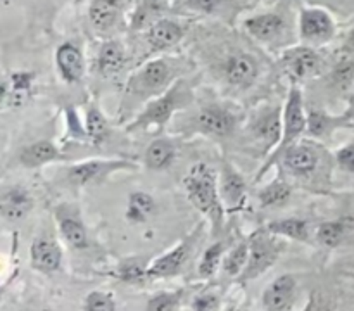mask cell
<instances>
[{
	"mask_svg": "<svg viewBox=\"0 0 354 311\" xmlns=\"http://www.w3.org/2000/svg\"><path fill=\"white\" fill-rule=\"evenodd\" d=\"M185 189L194 206L211 218L216 234L223 225V206L218 196L216 176L213 169L204 162L194 166L185 178Z\"/></svg>",
	"mask_w": 354,
	"mask_h": 311,
	"instance_id": "cell-1",
	"label": "cell"
},
{
	"mask_svg": "<svg viewBox=\"0 0 354 311\" xmlns=\"http://www.w3.org/2000/svg\"><path fill=\"white\" fill-rule=\"evenodd\" d=\"M189 100V92L183 88V83H176L175 86L168 90L165 95L156 99L154 102L145 107L144 113L138 116L135 123L128 126V130H137V128H151V126H162L166 121L171 117V114L183 106V102Z\"/></svg>",
	"mask_w": 354,
	"mask_h": 311,
	"instance_id": "cell-2",
	"label": "cell"
},
{
	"mask_svg": "<svg viewBox=\"0 0 354 311\" xmlns=\"http://www.w3.org/2000/svg\"><path fill=\"white\" fill-rule=\"evenodd\" d=\"M282 123V140H280L279 147H277L275 154H273V159H277L279 156H283V152L292 145V142L303 133L304 128H308V117L304 116L303 109V97H301V92L297 86H292L289 92V97H287ZM272 161L261 169V173L266 171V168L272 164Z\"/></svg>",
	"mask_w": 354,
	"mask_h": 311,
	"instance_id": "cell-3",
	"label": "cell"
},
{
	"mask_svg": "<svg viewBox=\"0 0 354 311\" xmlns=\"http://www.w3.org/2000/svg\"><path fill=\"white\" fill-rule=\"evenodd\" d=\"M280 245L265 234H256L249 244V261L245 265L241 280H251L261 275L279 259Z\"/></svg>",
	"mask_w": 354,
	"mask_h": 311,
	"instance_id": "cell-4",
	"label": "cell"
},
{
	"mask_svg": "<svg viewBox=\"0 0 354 311\" xmlns=\"http://www.w3.org/2000/svg\"><path fill=\"white\" fill-rule=\"evenodd\" d=\"M169 78V66L165 61H152L140 69L130 83L131 95L144 97L154 90L161 88Z\"/></svg>",
	"mask_w": 354,
	"mask_h": 311,
	"instance_id": "cell-5",
	"label": "cell"
},
{
	"mask_svg": "<svg viewBox=\"0 0 354 311\" xmlns=\"http://www.w3.org/2000/svg\"><path fill=\"white\" fill-rule=\"evenodd\" d=\"M282 64L292 78H306L317 71L320 66V59L311 48L294 47L283 54Z\"/></svg>",
	"mask_w": 354,
	"mask_h": 311,
	"instance_id": "cell-6",
	"label": "cell"
},
{
	"mask_svg": "<svg viewBox=\"0 0 354 311\" xmlns=\"http://www.w3.org/2000/svg\"><path fill=\"white\" fill-rule=\"evenodd\" d=\"M334 33V21L324 9H304L301 12V35L306 40H324Z\"/></svg>",
	"mask_w": 354,
	"mask_h": 311,
	"instance_id": "cell-7",
	"label": "cell"
},
{
	"mask_svg": "<svg viewBox=\"0 0 354 311\" xmlns=\"http://www.w3.org/2000/svg\"><path fill=\"white\" fill-rule=\"evenodd\" d=\"M296 296V280L290 275H282L272 282V285L265 290V306L272 311H282L292 304Z\"/></svg>",
	"mask_w": 354,
	"mask_h": 311,
	"instance_id": "cell-8",
	"label": "cell"
},
{
	"mask_svg": "<svg viewBox=\"0 0 354 311\" xmlns=\"http://www.w3.org/2000/svg\"><path fill=\"white\" fill-rule=\"evenodd\" d=\"M61 249L50 238L40 237L31 245V263L40 272H55L61 266Z\"/></svg>",
	"mask_w": 354,
	"mask_h": 311,
	"instance_id": "cell-9",
	"label": "cell"
},
{
	"mask_svg": "<svg viewBox=\"0 0 354 311\" xmlns=\"http://www.w3.org/2000/svg\"><path fill=\"white\" fill-rule=\"evenodd\" d=\"M127 161H86L80 162V164L73 166L69 169V178L78 185H85V183L92 182V180L99 178V176L106 175V173L114 171L120 168H130Z\"/></svg>",
	"mask_w": 354,
	"mask_h": 311,
	"instance_id": "cell-10",
	"label": "cell"
},
{
	"mask_svg": "<svg viewBox=\"0 0 354 311\" xmlns=\"http://www.w3.org/2000/svg\"><path fill=\"white\" fill-rule=\"evenodd\" d=\"M225 73H227V78L232 85L249 86L256 79V75H258V62L251 55H234L232 59H228L227 66H225Z\"/></svg>",
	"mask_w": 354,
	"mask_h": 311,
	"instance_id": "cell-11",
	"label": "cell"
},
{
	"mask_svg": "<svg viewBox=\"0 0 354 311\" xmlns=\"http://www.w3.org/2000/svg\"><path fill=\"white\" fill-rule=\"evenodd\" d=\"M187 256H189V244L183 242V244L176 245L175 249L166 252L165 256L158 258L149 266L147 279H162V276L175 275L180 266L187 261Z\"/></svg>",
	"mask_w": 354,
	"mask_h": 311,
	"instance_id": "cell-12",
	"label": "cell"
},
{
	"mask_svg": "<svg viewBox=\"0 0 354 311\" xmlns=\"http://www.w3.org/2000/svg\"><path fill=\"white\" fill-rule=\"evenodd\" d=\"M57 68L61 71V76L68 83H76L82 79L83 75V55L78 47L73 44H62L57 48Z\"/></svg>",
	"mask_w": 354,
	"mask_h": 311,
	"instance_id": "cell-13",
	"label": "cell"
},
{
	"mask_svg": "<svg viewBox=\"0 0 354 311\" xmlns=\"http://www.w3.org/2000/svg\"><path fill=\"white\" fill-rule=\"evenodd\" d=\"M197 123L206 133L214 135V137H227L234 128V117L220 107H206L197 116Z\"/></svg>",
	"mask_w": 354,
	"mask_h": 311,
	"instance_id": "cell-14",
	"label": "cell"
},
{
	"mask_svg": "<svg viewBox=\"0 0 354 311\" xmlns=\"http://www.w3.org/2000/svg\"><path fill=\"white\" fill-rule=\"evenodd\" d=\"M283 164L296 175H308L318 166V156L310 145H294L283 152Z\"/></svg>",
	"mask_w": 354,
	"mask_h": 311,
	"instance_id": "cell-15",
	"label": "cell"
},
{
	"mask_svg": "<svg viewBox=\"0 0 354 311\" xmlns=\"http://www.w3.org/2000/svg\"><path fill=\"white\" fill-rule=\"evenodd\" d=\"M30 209H31V199L24 190L10 189L2 196L0 211H2L3 220L19 221L30 213Z\"/></svg>",
	"mask_w": 354,
	"mask_h": 311,
	"instance_id": "cell-16",
	"label": "cell"
},
{
	"mask_svg": "<svg viewBox=\"0 0 354 311\" xmlns=\"http://www.w3.org/2000/svg\"><path fill=\"white\" fill-rule=\"evenodd\" d=\"M61 158V152L55 147L52 142L41 140L35 142V144L28 145L26 149H23V152L19 154L21 164L28 166V168H35V166H41L45 162L55 161V159Z\"/></svg>",
	"mask_w": 354,
	"mask_h": 311,
	"instance_id": "cell-17",
	"label": "cell"
},
{
	"mask_svg": "<svg viewBox=\"0 0 354 311\" xmlns=\"http://www.w3.org/2000/svg\"><path fill=\"white\" fill-rule=\"evenodd\" d=\"M182 37H183L182 26L168 19L158 21V23L149 30V35H147L149 44H151L156 50L171 47V45H175L176 41H180V38Z\"/></svg>",
	"mask_w": 354,
	"mask_h": 311,
	"instance_id": "cell-18",
	"label": "cell"
},
{
	"mask_svg": "<svg viewBox=\"0 0 354 311\" xmlns=\"http://www.w3.org/2000/svg\"><path fill=\"white\" fill-rule=\"evenodd\" d=\"M282 26V17L277 14H261V16L249 17L245 21V30L258 40H272L280 33Z\"/></svg>",
	"mask_w": 354,
	"mask_h": 311,
	"instance_id": "cell-19",
	"label": "cell"
},
{
	"mask_svg": "<svg viewBox=\"0 0 354 311\" xmlns=\"http://www.w3.org/2000/svg\"><path fill=\"white\" fill-rule=\"evenodd\" d=\"M221 194H223V199L228 206L234 209L239 204L242 202L245 194V183L242 180V176L239 175L235 169H232L230 166H225L223 169V178H221Z\"/></svg>",
	"mask_w": 354,
	"mask_h": 311,
	"instance_id": "cell-20",
	"label": "cell"
},
{
	"mask_svg": "<svg viewBox=\"0 0 354 311\" xmlns=\"http://www.w3.org/2000/svg\"><path fill=\"white\" fill-rule=\"evenodd\" d=\"M175 158V147L168 140H156L145 151V162L151 169H165Z\"/></svg>",
	"mask_w": 354,
	"mask_h": 311,
	"instance_id": "cell-21",
	"label": "cell"
},
{
	"mask_svg": "<svg viewBox=\"0 0 354 311\" xmlns=\"http://www.w3.org/2000/svg\"><path fill=\"white\" fill-rule=\"evenodd\" d=\"M88 16L93 26L100 28V30L109 28L116 21L118 2L116 0H93L90 3Z\"/></svg>",
	"mask_w": 354,
	"mask_h": 311,
	"instance_id": "cell-22",
	"label": "cell"
},
{
	"mask_svg": "<svg viewBox=\"0 0 354 311\" xmlns=\"http://www.w3.org/2000/svg\"><path fill=\"white\" fill-rule=\"evenodd\" d=\"M282 124L280 123V117L277 111L265 114L263 117H259L254 124V131L259 138L266 144V147H273L277 145V140L280 137V130H282Z\"/></svg>",
	"mask_w": 354,
	"mask_h": 311,
	"instance_id": "cell-23",
	"label": "cell"
},
{
	"mask_svg": "<svg viewBox=\"0 0 354 311\" xmlns=\"http://www.w3.org/2000/svg\"><path fill=\"white\" fill-rule=\"evenodd\" d=\"M156 204L154 199L151 196L144 192H133L128 199V209H127V218L130 221H137V223H142V221L147 220L149 216L154 211Z\"/></svg>",
	"mask_w": 354,
	"mask_h": 311,
	"instance_id": "cell-24",
	"label": "cell"
},
{
	"mask_svg": "<svg viewBox=\"0 0 354 311\" xmlns=\"http://www.w3.org/2000/svg\"><path fill=\"white\" fill-rule=\"evenodd\" d=\"M124 64V54L118 44H106L100 48L99 54V69L102 75L109 76L120 71Z\"/></svg>",
	"mask_w": 354,
	"mask_h": 311,
	"instance_id": "cell-25",
	"label": "cell"
},
{
	"mask_svg": "<svg viewBox=\"0 0 354 311\" xmlns=\"http://www.w3.org/2000/svg\"><path fill=\"white\" fill-rule=\"evenodd\" d=\"M268 230L272 232V234H279V235H283V237L296 238V241H306L308 238L306 221L297 220V218L272 221V223L268 225Z\"/></svg>",
	"mask_w": 354,
	"mask_h": 311,
	"instance_id": "cell-26",
	"label": "cell"
},
{
	"mask_svg": "<svg viewBox=\"0 0 354 311\" xmlns=\"http://www.w3.org/2000/svg\"><path fill=\"white\" fill-rule=\"evenodd\" d=\"M61 232L62 237L66 238L69 245L76 249H83L88 244L86 230L76 218L73 216H61Z\"/></svg>",
	"mask_w": 354,
	"mask_h": 311,
	"instance_id": "cell-27",
	"label": "cell"
},
{
	"mask_svg": "<svg viewBox=\"0 0 354 311\" xmlns=\"http://www.w3.org/2000/svg\"><path fill=\"white\" fill-rule=\"evenodd\" d=\"M339 124H342L341 117L327 116L322 111H311L310 116H308V131L315 137H325Z\"/></svg>",
	"mask_w": 354,
	"mask_h": 311,
	"instance_id": "cell-28",
	"label": "cell"
},
{
	"mask_svg": "<svg viewBox=\"0 0 354 311\" xmlns=\"http://www.w3.org/2000/svg\"><path fill=\"white\" fill-rule=\"evenodd\" d=\"M290 197V187L283 180H275L259 192V202L261 206H279Z\"/></svg>",
	"mask_w": 354,
	"mask_h": 311,
	"instance_id": "cell-29",
	"label": "cell"
},
{
	"mask_svg": "<svg viewBox=\"0 0 354 311\" xmlns=\"http://www.w3.org/2000/svg\"><path fill=\"white\" fill-rule=\"evenodd\" d=\"M86 135L93 144H100L107 137V123L97 107L86 111Z\"/></svg>",
	"mask_w": 354,
	"mask_h": 311,
	"instance_id": "cell-30",
	"label": "cell"
},
{
	"mask_svg": "<svg viewBox=\"0 0 354 311\" xmlns=\"http://www.w3.org/2000/svg\"><path fill=\"white\" fill-rule=\"evenodd\" d=\"M344 232L346 227L341 221H325L318 228V241L327 247H335V245L341 244Z\"/></svg>",
	"mask_w": 354,
	"mask_h": 311,
	"instance_id": "cell-31",
	"label": "cell"
},
{
	"mask_svg": "<svg viewBox=\"0 0 354 311\" xmlns=\"http://www.w3.org/2000/svg\"><path fill=\"white\" fill-rule=\"evenodd\" d=\"M249 261V245L241 244L227 256L225 259V272L230 276H237L245 268Z\"/></svg>",
	"mask_w": 354,
	"mask_h": 311,
	"instance_id": "cell-32",
	"label": "cell"
},
{
	"mask_svg": "<svg viewBox=\"0 0 354 311\" xmlns=\"http://www.w3.org/2000/svg\"><path fill=\"white\" fill-rule=\"evenodd\" d=\"M221 252H223V245L221 244H213L206 252H204L203 259H201V265H199L201 276L214 275V272L218 270V265H220Z\"/></svg>",
	"mask_w": 354,
	"mask_h": 311,
	"instance_id": "cell-33",
	"label": "cell"
},
{
	"mask_svg": "<svg viewBox=\"0 0 354 311\" xmlns=\"http://www.w3.org/2000/svg\"><path fill=\"white\" fill-rule=\"evenodd\" d=\"M85 310L88 311H113L116 310L113 296L106 292H90L85 301Z\"/></svg>",
	"mask_w": 354,
	"mask_h": 311,
	"instance_id": "cell-34",
	"label": "cell"
},
{
	"mask_svg": "<svg viewBox=\"0 0 354 311\" xmlns=\"http://www.w3.org/2000/svg\"><path fill=\"white\" fill-rule=\"evenodd\" d=\"M180 303V294L178 292H162L158 296L152 297L147 303V310L154 311H169L175 310Z\"/></svg>",
	"mask_w": 354,
	"mask_h": 311,
	"instance_id": "cell-35",
	"label": "cell"
},
{
	"mask_svg": "<svg viewBox=\"0 0 354 311\" xmlns=\"http://www.w3.org/2000/svg\"><path fill=\"white\" fill-rule=\"evenodd\" d=\"M354 78V61H341L332 73L335 85L348 86Z\"/></svg>",
	"mask_w": 354,
	"mask_h": 311,
	"instance_id": "cell-36",
	"label": "cell"
},
{
	"mask_svg": "<svg viewBox=\"0 0 354 311\" xmlns=\"http://www.w3.org/2000/svg\"><path fill=\"white\" fill-rule=\"evenodd\" d=\"M121 280H127V282H138L144 276H147V270L142 268L138 263H124L123 268L120 270Z\"/></svg>",
	"mask_w": 354,
	"mask_h": 311,
	"instance_id": "cell-37",
	"label": "cell"
},
{
	"mask_svg": "<svg viewBox=\"0 0 354 311\" xmlns=\"http://www.w3.org/2000/svg\"><path fill=\"white\" fill-rule=\"evenodd\" d=\"M337 161L342 168L354 173V144L346 145L337 152Z\"/></svg>",
	"mask_w": 354,
	"mask_h": 311,
	"instance_id": "cell-38",
	"label": "cell"
},
{
	"mask_svg": "<svg viewBox=\"0 0 354 311\" xmlns=\"http://www.w3.org/2000/svg\"><path fill=\"white\" fill-rule=\"evenodd\" d=\"M192 308H194V310H199V311L216 310L218 299L214 296H201V297H197L196 301H194Z\"/></svg>",
	"mask_w": 354,
	"mask_h": 311,
	"instance_id": "cell-39",
	"label": "cell"
},
{
	"mask_svg": "<svg viewBox=\"0 0 354 311\" xmlns=\"http://www.w3.org/2000/svg\"><path fill=\"white\" fill-rule=\"evenodd\" d=\"M221 0H194V3H196L199 9L203 10H207V12H211V10L216 9L218 6H220Z\"/></svg>",
	"mask_w": 354,
	"mask_h": 311,
	"instance_id": "cell-40",
	"label": "cell"
},
{
	"mask_svg": "<svg viewBox=\"0 0 354 311\" xmlns=\"http://www.w3.org/2000/svg\"><path fill=\"white\" fill-rule=\"evenodd\" d=\"M344 48H346V50H349V52H354V30L351 31V35H349V38H348V41H346Z\"/></svg>",
	"mask_w": 354,
	"mask_h": 311,
	"instance_id": "cell-41",
	"label": "cell"
}]
</instances>
